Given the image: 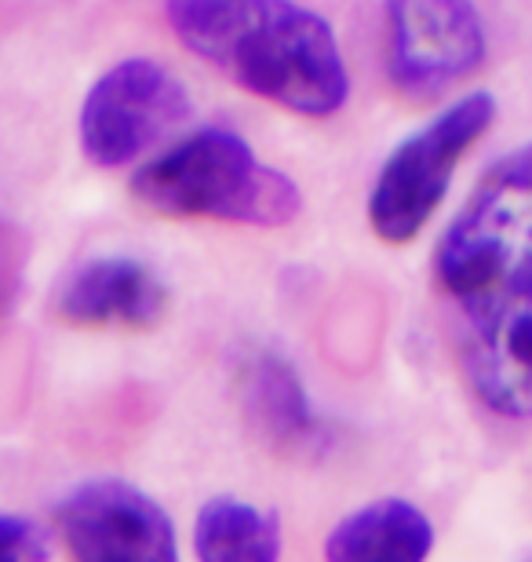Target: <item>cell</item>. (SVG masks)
I'll return each mask as SVG.
<instances>
[{"instance_id":"6da1fadb","label":"cell","mask_w":532,"mask_h":562,"mask_svg":"<svg viewBox=\"0 0 532 562\" xmlns=\"http://www.w3.org/2000/svg\"><path fill=\"white\" fill-rule=\"evenodd\" d=\"M434 278L474 398L532 420V143L485 168L441 234Z\"/></svg>"},{"instance_id":"7a4b0ae2","label":"cell","mask_w":532,"mask_h":562,"mask_svg":"<svg viewBox=\"0 0 532 562\" xmlns=\"http://www.w3.org/2000/svg\"><path fill=\"white\" fill-rule=\"evenodd\" d=\"M168 30L241 92L296 117H332L350 70L332 22L299 0H165Z\"/></svg>"},{"instance_id":"3957f363","label":"cell","mask_w":532,"mask_h":562,"mask_svg":"<svg viewBox=\"0 0 532 562\" xmlns=\"http://www.w3.org/2000/svg\"><path fill=\"white\" fill-rule=\"evenodd\" d=\"M132 198L165 220H215L241 227H288L303 190L281 168L259 161L237 132L208 125L135 168Z\"/></svg>"},{"instance_id":"277c9868","label":"cell","mask_w":532,"mask_h":562,"mask_svg":"<svg viewBox=\"0 0 532 562\" xmlns=\"http://www.w3.org/2000/svg\"><path fill=\"white\" fill-rule=\"evenodd\" d=\"M496 110L493 92H467L394 146L369 194V227L380 241L409 245L420 238L460 161L493 128Z\"/></svg>"},{"instance_id":"5b68a950","label":"cell","mask_w":532,"mask_h":562,"mask_svg":"<svg viewBox=\"0 0 532 562\" xmlns=\"http://www.w3.org/2000/svg\"><path fill=\"white\" fill-rule=\"evenodd\" d=\"M190 92L165 63L150 55H128L113 63L88 88L77 139L95 168H124L154 150L190 117Z\"/></svg>"},{"instance_id":"8992f818","label":"cell","mask_w":532,"mask_h":562,"mask_svg":"<svg viewBox=\"0 0 532 562\" xmlns=\"http://www.w3.org/2000/svg\"><path fill=\"white\" fill-rule=\"evenodd\" d=\"M489 33L474 0H383V66L409 103H434L485 66Z\"/></svg>"},{"instance_id":"52a82bcc","label":"cell","mask_w":532,"mask_h":562,"mask_svg":"<svg viewBox=\"0 0 532 562\" xmlns=\"http://www.w3.org/2000/svg\"><path fill=\"white\" fill-rule=\"evenodd\" d=\"M55 519L73 562H179L172 519L150 493L124 479L73 486Z\"/></svg>"},{"instance_id":"ba28073f","label":"cell","mask_w":532,"mask_h":562,"mask_svg":"<svg viewBox=\"0 0 532 562\" xmlns=\"http://www.w3.org/2000/svg\"><path fill=\"white\" fill-rule=\"evenodd\" d=\"M168 289L154 267L132 256H99L66 278L55 314L77 329H157L168 314Z\"/></svg>"},{"instance_id":"9c48e42d","label":"cell","mask_w":532,"mask_h":562,"mask_svg":"<svg viewBox=\"0 0 532 562\" xmlns=\"http://www.w3.org/2000/svg\"><path fill=\"white\" fill-rule=\"evenodd\" d=\"M241 402L248 420L281 453L325 449V424L310 406L296 366L274 351H256L241 369Z\"/></svg>"},{"instance_id":"30bf717a","label":"cell","mask_w":532,"mask_h":562,"mask_svg":"<svg viewBox=\"0 0 532 562\" xmlns=\"http://www.w3.org/2000/svg\"><path fill=\"white\" fill-rule=\"evenodd\" d=\"M434 552V522L420 504L380 497L361 504L325 541V562H427Z\"/></svg>"},{"instance_id":"8fae6325","label":"cell","mask_w":532,"mask_h":562,"mask_svg":"<svg viewBox=\"0 0 532 562\" xmlns=\"http://www.w3.org/2000/svg\"><path fill=\"white\" fill-rule=\"evenodd\" d=\"M201 562H281V522L241 497H212L194 519Z\"/></svg>"},{"instance_id":"7c38bea8","label":"cell","mask_w":532,"mask_h":562,"mask_svg":"<svg viewBox=\"0 0 532 562\" xmlns=\"http://www.w3.org/2000/svg\"><path fill=\"white\" fill-rule=\"evenodd\" d=\"M52 537L37 519L0 515V562H48Z\"/></svg>"},{"instance_id":"4fadbf2b","label":"cell","mask_w":532,"mask_h":562,"mask_svg":"<svg viewBox=\"0 0 532 562\" xmlns=\"http://www.w3.org/2000/svg\"><path fill=\"white\" fill-rule=\"evenodd\" d=\"M529 562H532V559H529Z\"/></svg>"}]
</instances>
